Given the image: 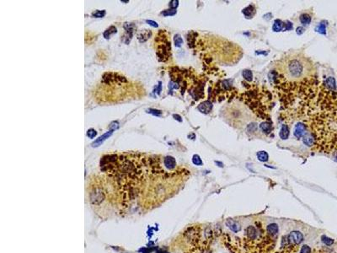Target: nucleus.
Masks as SVG:
<instances>
[{
    "label": "nucleus",
    "instance_id": "nucleus-1",
    "mask_svg": "<svg viewBox=\"0 0 337 253\" xmlns=\"http://www.w3.org/2000/svg\"><path fill=\"white\" fill-rule=\"evenodd\" d=\"M221 239L231 253H272L276 238L266 232L260 221L255 220L245 228L241 235L222 233Z\"/></svg>",
    "mask_w": 337,
    "mask_h": 253
},
{
    "label": "nucleus",
    "instance_id": "nucleus-2",
    "mask_svg": "<svg viewBox=\"0 0 337 253\" xmlns=\"http://www.w3.org/2000/svg\"><path fill=\"white\" fill-rule=\"evenodd\" d=\"M303 239V235L300 231L293 230L282 236L279 249L273 253H297Z\"/></svg>",
    "mask_w": 337,
    "mask_h": 253
},
{
    "label": "nucleus",
    "instance_id": "nucleus-3",
    "mask_svg": "<svg viewBox=\"0 0 337 253\" xmlns=\"http://www.w3.org/2000/svg\"><path fill=\"white\" fill-rule=\"evenodd\" d=\"M306 69V64L303 59L293 57L284 63L283 73L286 78L291 80H298L305 77L307 73Z\"/></svg>",
    "mask_w": 337,
    "mask_h": 253
},
{
    "label": "nucleus",
    "instance_id": "nucleus-4",
    "mask_svg": "<svg viewBox=\"0 0 337 253\" xmlns=\"http://www.w3.org/2000/svg\"><path fill=\"white\" fill-rule=\"evenodd\" d=\"M212 244L210 242H202L190 246V248L185 253H212L211 249Z\"/></svg>",
    "mask_w": 337,
    "mask_h": 253
},
{
    "label": "nucleus",
    "instance_id": "nucleus-5",
    "mask_svg": "<svg viewBox=\"0 0 337 253\" xmlns=\"http://www.w3.org/2000/svg\"><path fill=\"white\" fill-rule=\"evenodd\" d=\"M225 225H226L227 227L231 230V232L235 233V234L240 232L241 229H242V227H241L240 224L238 222V220H235L233 218H228L225 221Z\"/></svg>",
    "mask_w": 337,
    "mask_h": 253
},
{
    "label": "nucleus",
    "instance_id": "nucleus-6",
    "mask_svg": "<svg viewBox=\"0 0 337 253\" xmlns=\"http://www.w3.org/2000/svg\"><path fill=\"white\" fill-rule=\"evenodd\" d=\"M306 133V127L305 125L302 122H298V124L295 126L294 128V131H293V135L297 138V139H300L302 138Z\"/></svg>",
    "mask_w": 337,
    "mask_h": 253
},
{
    "label": "nucleus",
    "instance_id": "nucleus-7",
    "mask_svg": "<svg viewBox=\"0 0 337 253\" xmlns=\"http://www.w3.org/2000/svg\"><path fill=\"white\" fill-rule=\"evenodd\" d=\"M212 109V103L211 101H207L201 103L199 106H198V110L202 112V113L204 114H208Z\"/></svg>",
    "mask_w": 337,
    "mask_h": 253
},
{
    "label": "nucleus",
    "instance_id": "nucleus-8",
    "mask_svg": "<svg viewBox=\"0 0 337 253\" xmlns=\"http://www.w3.org/2000/svg\"><path fill=\"white\" fill-rule=\"evenodd\" d=\"M113 131H114V130H110V131H108L107 133H104L102 136H100V138H98V139H96V140L92 143V146H93V147H98V146L101 145V144L104 143V141H105L108 138L111 137V135L113 133Z\"/></svg>",
    "mask_w": 337,
    "mask_h": 253
},
{
    "label": "nucleus",
    "instance_id": "nucleus-9",
    "mask_svg": "<svg viewBox=\"0 0 337 253\" xmlns=\"http://www.w3.org/2000/svg\"><path fill=\"white\" fill-rule=\"evenodd\" d=\"M266 232L272 237L276 238V235L278 234V231H279V227H278V225L276 224V223H272V224H269L266 227Z\"/></svg>",
    "mask_w": 337,
    "mask_h": 253
},
{
    "label": "nucleus",
    "instance_id": "nucleus-10",
    "mask_svg": "<svg viewBox=\"0 0 337 253\" xmlns=\"http://www.w3.org/2000/svg\"><path fill=\"white\" fill-rule=\"evenodd\" d=\"M324 87L328 90L330 91H336V79L333 77H329L325 79L324 83Z\"/></svg>",
    "mask_w": 337,
    "mask_h": 253
},
{
    "label": "nucleus",
    "instance_id": "nucleus-11",
    "mask_svg": "<svg viewBox=\"0 0 337 253\" xmlns=\"http://www.w3.org/2000/svg\"><path fill=\"white\" fill-rule=\"evenodd\" d=\"M164 164L168 170H174L176 167V160L172 156H166L164 160Z\"/></svg>",
    "mask_w": 337,
    "mask_h": 253
},
{
    "label": "nucleus",
    "instance_id": "nucleus-12",
    "mask_svg": "<svg viewBox=\"0 0 337 253\" xmlns=\"http://www.w3.org/2000/svg\"><path fill=\"white\" fill-rule=\"evenodd\" d=\"M314 139H315L313 136V134L308 132V133H305V134L303 136V143L305 145H307L309 147H311L314 143Z\"/></svg>",
    "mask_w": 337,
    "mask_h": 253
},
{
    "label": "nucleus",
    "instance_id": "nucleus-13",
    "mask_svg": "<svg viewBox=\"0 0 337 253\" xmlns=\"http://www.w3.org/2000/svg\"><path fill=\"white\" fill-rule=\"evenodd\" d=\"M243 14H245V16L246 17L247 19H249V18H253V16L255 15V8L254 5H249L248 7H246L245 9H243Z\"/></svg>",
    "mask_w": 337,
    "mask_h": 253
},
{
    "label": "nucleus",
    "instance_id": "nucleus-14",
    "mask_svg": "<svg viewBox=\"0 0 337 253\" xmlns=\"http://www.w3.org/2000/svg\"><path fill=\"white\" fill-rule=\"evenodd\" d=\"M289 133H290V131H289L288 126L286 125V124H283V125L282 126V127H281V130H280V133H279L280 138L282 139V140H286V139H288Z\"/></svg>",
    "mask_w": 337,
    "mask_h": 253
},
{
    "label": "nucleus",
    "instance_id": "nucleus-15",
    "mask_svg": "<svg viewBox=\"0 0 337 253\" xmlns=\"http://www.w3.org/2000/svg\"><path fill=\"white\" fill-rule=\"evenodd\" d=\"M299 20H300V22L304 25H308L310 24L312 20V17L309 14H302L299 17Z\"/></svg>",
    "mask_w": 337,
    "mask_h": 253
},
{
    "label": "nucleus",
    "instance_id": "nucleus-16",
    "mask_svg": "<svg viewBox=\"0 0 337 253\" xmlns=\"http://www.w3.org/2000/svg\"><path fill=\"white\" fill-rule=\"evenodd\" d=\"M284 25H285V23L282 22L281 20H276L274 21V24H273L272 26L273 31H275V32H279V31H281V30L283 29V26H284Z\"/></svg>",
    "mask_w": 337,
    "mask_h": 253
},
{
    "label": "nucleus",
    "instance_id": "nucleus-17",
    "mask_svg": "<svg viewBox=\"0 0 337 253\" xmlns=\"http://www.w3.org/2000/svg\"><path fill=\"white\" fill-rule=\"evenodd\" d=\"M151 35H152V33L150 31H148L147 30H143L142 32H140L137 35V38H138L140 42H144V41H146L149 38V37Z\"/></svg>",
    "mask_w": 337,
    "mask_h": 253
},
{
    "label": "nucleus",
    "instance_id": "nucleus-18",
    "mask_svg": "<svg viewBox=\"0 0 337 253\" xmlns=\"http://www.w3.org/2000/svg\"><path fill=\"white\" fill-rule=\"evenodd\" d=\"M259 126H260V129H261L264 133H266V134L270 133L272 132V124H271L270 122H261Z\"/></svg>",
    "mask_w": 337,
    "mask_h": 253
},
{
    "label": "nucleus",
    "instance_id": "nucleus-19",
    "mask_svg": "<svg viewBox=\"0 0 337 253\" xmlns=\"http://www.w3.org/2000/svg\"><path fill=\"white\" fill-rule=\"evenodd\" d=\"M117 28H116L115 26L111 25V26H110V27H109V28L104 32V37L105 38V39H109L111 35H113V34H115V33H117Z\"/></svg>",
    "mask_w": 337,
    "mask_h": 253
},
{
    "label": "nucleus",
    "instance_id": "nucleus-20",
    "mask_svg": "<svg viewBox=\"0 0 337 253\" xmlns=\"http://www.w3.org/2000/svg\"><path fill=\"white\" fill-rule=\"evenodd\" d=\"M257 158L261 162H266L269 159V155H268L267 152L259 151L257 153Z\"/></svg>",
    "mask_w": 337,
    "mask_h": 253
},
{
    "label": "nucleus",
    "instance_id": "nucleus-21",
    "mask_svg": "<svg viewBox=\"0 0 337 253\" xmlns=\"http://www.w3.org/2000/svg\"><path fill=\"white\" fill-rule=\"evenodd\" d=\"M242 75L244 77V78L246 79L247 81H249V82L252 81V79H253V74H252V72H251L250 70H249V69L244 70L243 73H242Z\"/></svg>",
    "mask_w": 337,
    "mask_h": 253
},
{
    "label": "nucleus",
    "instance_id": "nucleus-22",
    "mask_svg": "<svg viewBox=\"0 0 337 253\" xmlns=\"http://www.w3.org/2000/svg\"><path fill=\"white\" fill-rule=\"evenodd\" d=\"M321 240H322V242L324 243V245H326L328 246H332L334 244V242H335V240H333V239H331V238H330V237H328L326 235H322Z\"/></svg>",
    "mask_w": 337,
    "mask_h": 253
},
{
    "label": "nucleus",
    "instance_id": "nucleus-23",
    "mask_svg": "<svg viewBox=\"0 0 337 253\" xmlns=\"http://www.w3.org/2000/svg\"><path fill=\"white\" fill-rule=\"evenodd\" d=\"M316 30H317L319 33L322 34V35H325V34H326V25L324 24V22H321L319 25H318Z\"/></svg>",
    "mask_w": 337,
    "mask_h": 253
},
{
    "label": "nucleus",
    "instance_id": "nucleus-24",
    "mask_svg": "<svg viewBox=\"0 0 337 253\" xmlns=\"http://www.w3.org/2000/svg\"><path fill=\"white\" fill-rule=\"evenodd\" d=\"M312 252H313V250H312V248L309 246H308V245H303V246L300 247L299 252L298 253H312Z\"/></svg>",
    "mask_w": 337,
    "mask_h": 253
},
{
    "label": "nucleus",
    "instance_id": "nucleus-25",
    "mask_svg": "<svg viewBox=\"0 0 337 253\" xmlns=\"http://www.w3.org/2000/svg\"><path fill=\"white\" fill-rule=\"evenodd\" d=\"M174 41H175V45L176 47H181V45L183 44V40H182L181 37L180 35H175V38H174Z\"/></svg>",
    "mask_w": 337,
    "mask_h": 253
},
{
    "label": "nucleus",
    "instance_id": "nucleus-26",
    "mask_svg": "<svg viewBox=\"0 0 337 253\" xmlns=\"http://www.w3.org/2000/svg\"><path fill=\"white\" fill-rule=\"evenodd\" d=\"M192 162L195 165H202V161L198 154H195L192 157Z\"/></svg>",
    "mask_w": 337,
    "mask_h": 253
},
{
    "label": "nucleus",
    "instance_id": "nucleus-27",
    "mask_svg": "<svg viewBox=\"0 0 337 253\" xmlns=\"http://www.w3.org/2000/svg\"><path fill=\"white\" fill-rule=\"evenodd\" d=\"M104 15H105L104 10H96V11L92 13V16L95 17V18H102Z\"/></svg>",
    "mask_w": 337,
    "mask_h": 253
},
{
    "label": "nucleus",
    "instance_id": "nucleus-28",
    "mask_svg": "<svg viewBox=\"0 0 337 253\" xmlns=\"http://www.w3.org/2000/svg\"><path fill=\"white\" fill-rule=\"evenodd\" d=\"M147 112H148V113L152 114V115H154V116H159L162 115V111L157 110V109H152V108L148 109V110H147Z\"/></svg>",
    "mask_w": 337,
    "mask_h": 253
},
{
    "label": "nucleus",
    "instance_id": "nucleus-29",
    "mask_svg": "<svg viewBox=\"0 0 337 253\" xmlns=\"http://www.w3.org/2000/svg\"><path fill=\"white\" fill-rule=\"evenodd\" d=\"M176 10L175 9H167V10H164L162 12V14L164 16H172V15H175L176 14Z\"/></svg>",
    "mask_w": 337,
    "mask_h": 253
},
{
    "label": "nucleus",
    "instance_id": "nucleus-30",
    "mask_svg": "<svg viewBox=\"0 0 337 253\" xmlns=\"http://www.w3.org/2000/svg\"><path fill=\"white\" fill-rule=\"evenodd\" d=\"M96 135H97V132L94 129H93V128H90V129H89L87 131V136L90 139H94Z\"/></svg>",
    "mask_w": 337,
    "mask_h": 253
},
{
    "label": "nucleus",
    "instance_id": "nucleus-31",
    "mask_svg": "<svg viewBox=\"0 0 337 253\" xmlns=\"http://www.w3.org/2000/svg\"><path fill=\"white\" fill-rule=\"evenodd\" d=\"M178 5H179V1L177 0H172L169 2V7L173 9H175L178 7Z\"/></svg>",
    "mask_w": 337,
    "mask_h": 253
},
{
    "label": "nucleus",
    "instance_id": "nucleus-32",
    "mask_svg": "<svg viewBox=\"0 0 337 253\" xmlns=\"http://www.w3.org/2000/svg\"><path fill=\"white\" fill-rule=\"evenodd\" d=\"M247 130H248L249 132H255V131L257 130V126H256V124H255V123L249 124V125H248V126H247Z\"/></svg>",
    "mask_w": 337,
    "mask_h": 253
},
{
    "label": "nucleus",
    "instance_id": "nucleus-33",
    "mask_svg": "<svg viewBox=\"0 0 337 253\" xmlns=\"http://www.w3.org/2000/svg\"><path fill=\"white\" fill-rule=\"evenodd\" d=\"M168 88L170 89V90H172L173 89H178L179 88V85L174 81H170L169 84H168Z\"/></svg>",
    "mask_w": 337,
    "mask_h": 253
},
{
    "label": "nucleus",
    "instance_id": "nucleus-34",
    "mask_svg": "<svg viewBox=\"0 0 337 253\" xmlns=\"http://www.w3.org/2000/svg\"><path fill=\"white\" fill-rule=\"evenodd\" d=\"M146 23H148L149 25L153 26V27H158V25L157 24V22L154 21V20H146Z\"/></svg>",
    "mask_w": 337,
    "mask_h": 253
},
{
    "label": "nucleus",
    "instance_id": "nucleus-35",
    "mask_svg": "<svg viewBox=\"0 0 337 253\" xmlns=\"http://www.w3.org/2000/svg\"><path fill=\"white\" fill-rule=\"evenodd\" d=\"M304 31H305V29H304L303 27H301V26L298 27V28H297V30H296V32H297V34H298V36H300V35L303 34V33H304Z\"/></svg>",
    "mask_w": 337,
    "mask_h": 253
},
{
    "label": "nucleus",
    "instance_id": "nucleus-36",
    "mask_svg": "<svg viewBox=\"0 0 337 253\" xmlns=\"http://www.w3.org/2000/svg\"><path fill=\"white\" fill-rule=\"evenodd\" d=\"M293 29V25L290 21H286L285 24V30H291Z\"/></svg>",
    "mask_w": 337,
    "mask_h": 253
},
{
    "label": "nucleus",
    "instance_id": "nucleus-37",
    "mask_svg": "<svg viewBox=\"0 0 337 253\" xmlns=\"http://www.w3.org/2000/svg\"><path fill=\"white\" fill-rule=\"evenodd\" d=\"M118 126H119V125H118V122H111V125H110L111 130H115V129H117Z\"/></svg>",
    "mask_w": 337,
    "mask_h": 253
},
{
    "label": "nucleus",
    "instance_id": "nucleus-38",
    "mask_svg": "<svg viewBox=\"0 0 337 253\" xmlns=\"http://www.w3.org/2000/svg\"><path fill=\"white\" fill-rule=\"evenodd\" d=\"M173 117H174L175 120H177L178 122H182L181 116H179V115H177V114H174V115H173Z\"/></svg>",
    "mask_w": 337,
    "mask_h": 253
},
{
    "label": "nucleus",
    "instance_id": "nucleus-39",
    "mask_svg": "<svg viewBox=\"0 0 337 253\" xmlns=\"http://www.w3.org/2000/svg\"><path fill=\"white\" fill-rule=\"evenodd\" d=\"M157 90H158V94H159L161 91V83L160 82H159V85H158V87L157 89Z\"/></svg>",
    "mask_w": 337,
    "mask_h": 253
}]
</instances>
